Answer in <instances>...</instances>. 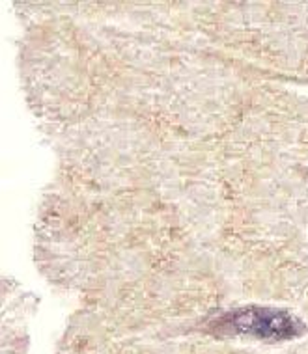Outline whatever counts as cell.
Wrapping results in <instances>:
<instances>
[{"mask_svg": "<svg viewBox=\"0 0 308 354\" xmlns=\"http://www.w3.org/2000/svg\"><path fill=\"white\" fill-rule=\"evenodd\" d=\"M213 332L278 343L301 337L307 332V324L288 310L273 306H246L217 319Z\"/></svg>", "mask_w": 308, "mask_h": 354, "instance_id": "cell-1", "label": "cell"}]
</instances>
